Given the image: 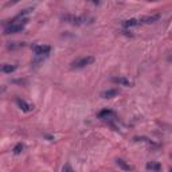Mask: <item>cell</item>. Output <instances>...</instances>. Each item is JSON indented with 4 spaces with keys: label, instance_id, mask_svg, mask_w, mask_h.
Masks as SVG:
<instances>
[{
    "label": "cell",
    "instance_id": "obj_1",
    "mask_svg": "<svg viewBox=\"0 0 172 172\" xmlns=\"http://www.w3.org/2000/svg\"><path fill=\"white\" fill-rule=\"evenodd\" d=\"M28 23V19H22L20 22H13L9 23L8 26L4 28V34L8 35V34H16V32H20V31L24 30L26 24Z\"/></svg>",
    "mask_w": 172,
    "mask_h": 172
},
{
    "label": "cell",
    "instance_id": "obj_2",
    "mask_svg": "<svg viewBox=\"0 0 172 172\" xmlns=\"http://www.w3.org/2000/svg\"><path fill=\"white\" fill-rule=\"evenodd\" d=\"M88 19L86 16H75V15H63L62 16V20L66 23H70V24H77V26H80V24H84V23L88 22Z\"/></svg>",
    "mask_w": 172,
    "mask_h": 172
},
{
    "label": "cell",
    "instance_id": "obj_3",
    "mask_svg": "<svg viewBox=\"0 0 172 172\" xmlns=\"http://www.w3.org/2000/svg\"><path fill=\"white\" fill-rule=\"evenodd\" d=\"M93 62H94V57H84V58H80V59H77L71 63V67L73 69H82V67H86L89 65H92Z\"/></svg>",
    "mask_w": 172,
    "mask_h": 172
},
{
    "label": "cell",
    "instance_id": "obj_4",
    "mask_svg": "<svg viewBox=\"0 0 172 172\" xmlns=\"http://www.w3.org/2000/svg\"><path fill=\"white\" fill-rule=\"evenodd\" d=\"M32 51L36 55H47L51 51V47L47 44H34L32 46Z\"/></svg>",
    "mask_w": 172,
    "mask_h": 172
},
{
    "label": "cell",
    "instance_id": "obj_5",
    "mask_svg": "<svg viewBox=\"0 0 172 172\" xmlns=\"http://www.w3.org/2000/svg\"><path fill=\"white\" fill-rule=\"evenodd\" d=\"M114 117H116V113L112 109H102L98 113V118L101 120H113Z\"/></svg>",
    "mask_w": 172,
    "mask_h": 172
},
{
    "label": "cell",
    "instance_id": "obj_6",
    "mask_svg": "<svg viewBox=\"0 0 172 172\" xmlns=\"http://www.w3.org/2000/svg\"><path fill=\"white\" fill-rule=\"evenodd\" d=\"M16 104H18V106L23 112H31L34 109V105H30L28 102H26L24 100H22V98H16Z\"/></svg>",
    "mask_w": 172,
    "mask_h": 172
},
{
    "label": "cell",
    "instance_id": "obj_7",
    "mask_svg": "<svg viewBox=\"0 0 172 172\" xmlns=\"http://www.w3.org/2000/svg\"><path fill=\"white\" fill-rule=\"evenodd\" d=\"M160 19V15L159 13H156V15H151V16H144V18H140L139 20H140V24H151V23H155L157 22Z\"/></svg>",
    "mask_w": 172,
    "mask_h": 172
},
{
    "label": "cell",
    "instance_id": "obj_8",
    "mask_svg": "<svg viewBox=\"0 0 172 172\" xmlns=\"http://www.w3.org/2000/svg\"><path fill=\"white\" fill-rule=\"evenodd\" d=\"M118 89H108V90H105V92L101 93V97L105 98V100H108V98H114L118 96Z\"/></svg>",
    "mask_w": 172,
    "mask_h": 172
},
{
    "label": "cell",
    "instance_id": "obj_9",
    "mask_svg": "<svg viewBox=\"0 0 172 172\" xmlns=\"http://www.w3.org/2000/svg\"><path fill=\"white\" fill-rule=\"evenodd\" d=\"M112 82H114L117 85H121V86H132V82L128 78H125V77H113Z\"/></svg>",
    "mask_w": 172,
    "mask_h": 172
},
{
    "label": "cell",
    "instance_id": "obj_10",
    "mask_svg": "<svg viewBox=\"0 0 172 172\" xmlns=\"http://www.w3.org/2000/svg\"><path fill=\"white\" fill-rule=\"evenodd\" d=\"M116 164H117V165H118L121 169H124V171H132V169H133V168L131 167L129 164L125 163L122 159H117V160H116Z\"/></svg>",
    "mask_w": 172,
    "mask_h": 172
},
{
    "label": "cell",
    "instance_id": "obj_11",
    "mask_svg": "<svg viewBox=\"0 0 172 172\" xmlns=\"http://www.w3.org/2000/svg\"><path fill=\"white\" fill-rule=\"evenodd\" d=\"M140 24V20L139 19H129V20H125L122 22V26L129 28V27H135V26H139Z\"/></svg>",
    "mask_w": 172,
    "mask_h": 172
},
{
    "label": "cell",
    "instance_id": "obj_12",
    "mask_svg": "<svg viewBox=\"0 0 172 172\" xmlns=\"http://www.w3.org/2000/svg\"><path fill=\"white\" fill-rule=\"evenodd\" d=\"M1 73H5V74H11L13 71L16 70V66H11V65H3L1 66Z\"/></svg>",
    "mask_w": 172,
    "mask_h": 172
},
{
    "label": "cell",
    "instance_id": "obj_13",
    "mask_svg": "<svg viewBox=\"0 0 172 172\" xmlns=\"http://www.w3.org/2000/svg\"><path fill=\"white\" fill-rule=\"evenodd\" d=\"M145 168L148 171H160V169H161V165H160L159 163H152V161H151V163H148L145 165Z\"/></svg>",
    "mask_w": 172,
    "mask_h": 172
},
{
    "label": "cell",
    "instance_id": "obj_14",
    "mask_svg": "<svg viewBox=\"0 0 172 172\" xmlns=\"http://www.w3.org/2000/svg\"><path fill=\"white\" fill-rule=\"evenodd\" d=\"M23 148H24V147H23L22 143H18L16 145L13 147V149H12V151H13V153H15V155H19V153H22Z\"/></svg>",
    "mask_w": 172,
    "mask_h": 172
},
{
    "label": "cell",
    "instance_id": "obj_15",
    "mask_svg": "<svg viewBox=\"0 0 172 172\" xmlns=\"http://www.w3.org/2000/svg\"><path fill=\"white\" fill-rule=\"evenodd\" d=\"M24 43H18V42H12V44H8V49H16V47H22Z\"/></svg>",
    "mask_w": 172,
    "mask_h": 172
},
{
    "label": "cell",
    "instance_id": "obj_16",
    "mask_svg": "<svg viewBox=\"0 0 172 172\" xmlns=\"http://www.w3.org/2000/svg\"><path fill=\"white\" fill-rule=\"evenodd\" d=\"M19 0H13V1H8V3H5L4 4V7H9V5H12V4H15V3H18Z\"/></svg>",
    "mask_w": 172,
    "mask_h": 172
},
{
    "label": "cell",
    "instance_id": "obj_17",
    "mask_svg": "<svg viewBox=\"0 0 172 172\" xmlns=\"http://www.w3.org/2000/svg\"><path fill=\"white\" fill-rule=\"evenodd\" d=\"M62 171H73V169H71L70 165H65V167L62 168Z\"/></svg>",
    "mask_w": 172,
    "mask_h": 172
},
{
    "label": "cell",
    "instance_id": "obj_18",
    "mask_svg": "<svg viewBox=\"0 0 172 172\" xmlns=\"http://www.w3.org/2000/svg\"><path fill=\"white\" fill-rule=\"evenodd\" d=\"M90 1H93L94 4H100V0H90Z\"/></svg>",
    "mask_w": 172,
    "mask_h": 172
}]
</instances>
